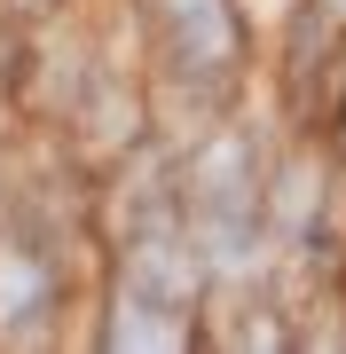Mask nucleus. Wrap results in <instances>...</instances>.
<instances>
[{
	"label": "nucleus",
	"mask_w": 346,
	"mask_h": 354,
	"mask_svg": "<svg viewBox=\"0 0 346 354\" xmlns=\"http://www.w3.org/2000/svg\"><path fill=\"white\" fill-rule=\"evenodd\" d=\"M173 8V39H181V64L189 71H229L236 64V24L220 0H166Z\"/></svg>",
	"instance_id": "3"
},
{
	"label": "nucleus",
	"mask_w": 346,
	"mask_h": 354,
	"mask_svg": "<svg viewBox=\"0 0 346 354\" xmlns=\"http://www.w3.org/2000/svg\"><path fill=\"white\" fill-rule=\"evenodd\" d=\"M181 213H189V244L205 252L213 276H236V268L252 260V244H260V189H252L244 142H213V150L197 158Z\"/></svg>",
	"instance_id": "2"
},
{
	"label": "nucleus",
	"mask_w": 346,
	"mask_h": 354,
	"mask_svg": "<svg viewBox=\"0 0 346 354\" xmlns=\"http://www.w3.org/2000/svg\"><path fill=\"white\" fill-rule=\"evenodd\" d=\"M48 307V268L16 244H0V323H32Z\"/></svg>",
	"instance_id": "4"
},
{
	"label": "nucleus",
	"mask_w": 346,
	"mask_h": 354,
	"mask_svg": "<svg viewBox=\"0 0 346 354\" xmlns=\"http://www.w3.org/2000/svg\"><path fill=\"white\" fill-rule=\"evenodd\" d=\"M197 276H205V252L189 244V221H173L166 205L134 221L126 236V276H118V323H110V346H181L197 299Z\"/></svg>",
	"instance_id": "1"
}]
</instances>
